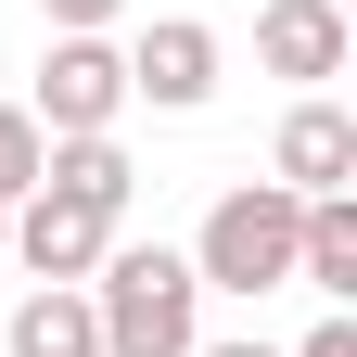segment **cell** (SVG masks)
<instances>
[{"label": "cell", "instance_id": "obj_8", "mask_svg": "<svg viewBox=\"0 0 357 357\" xmlns=\"http://www.w3.org/2000/svg\"><path fill=\"white\" fill-rule=\"evenodd\" d=\"M38 192H77V204L128 217V192H141V166H128V153H115V128H102V141H52V153H38Z\"/></svg>", "mask_w": 357, "mask_h": 357}, {"label": "cell", "instance_id": "obj_15", "mask_svg": "<svg viewBox=\"0 0 357 357\" xmlns=\"http://www.w3.org/2000/svg\"><path fill=\"white\" fill-rule=\"evenodd\" d=\"M0 243H13V204H0Z\"/></svg>", "mask_w": 357, "mask_h": 357}, {"label": "cell", "instance_id": "obj_3", "mask_svg": "<svg viewBox=\"0 0 357 357\" xmlns=\"http://www.w3.org/2000/svg\"><path fill=\"white\" fill-rule=\"evenodd\" d=\"M38 141H102L128 115V52L115 38H52V64H38Z\"/></svg>", "mask_w": 357, "mask_h": 357}, {"label": "cell", "instance_id": "obj_1", "mask_svg": "<svg viewBox=\"0 0 357 357\" xmlns=\"http://www.w3.org/2000/svg\"><path fill=\"white\" fill-rule=\"evenodd\" d=\"M89 319H102V357H192L204 344V281L192 255L166 243H102V268H89Z\"/></svg>", "mask_w": 357, "mask_h": 357}, {"label": "cell", "instance_id": "obj_4", "mask_svg": "<svg viewBox=\"0 0 357 357\" xmlns=\"http://www.w3.org/2000/svg\"><path fill=\"white\" fill-rule=\"evenodd\" d=\"M128 102H153V115L217 102V26H192V13L141 26V38H128Z\"/></svg>", "mask_w": 357, "mask_h": 357}, {"label": "cell", "instance_id": "obj_5", "mask_svg": "<svg viewBox=\"0 0 357 357\" xmlns=\"http://www.w3.org/2000/svg\"><path fill=\"white\" fill-rule=\"evenodd\" d=\"M102 243H115V217H102V204H77V192H26L0 255H26L38 281H89V268H102Z\"/></svg>", "mask_w": 357, "mask_h": 357}, {"label": "cell", "instance_id": "obj_13", "mask_svg": "<svg viewBox=\"0 0 357 357\" xmlns=\"http://www.w3.org/2000/svg\"><path fill=\"white\" fill-rule=\"evenodd\" d=\"M294 357H357V319H344V306H332V319H319V332H306Z\"/></svg>", "mask_w": 357, "mask_h": 357}, {"label": "cell", "instance_id": "obj_2", "mask_svg": "<svg viewBox=\"0 0 357 357\" xmlns=\"http://www.w3.org/2000/svg\"><path fill=\"white\" fill-rule=\"evenodd\" d=\"M294 243H306V204L281 178H243V192H217L204 243H192V281L204 294H281L294 281Z\"/></svg>", "mask_w": 357, "mask_h": 357}, {"label": "cell", "instance_id": "obj_10", "mask_svg": "<svg viewBox=\"0 0 357 357\" xmlns=\"http://www.w3.org/2000/svg\"><path fill=\"white\" fill-rule=\"evenodd\" d=\"M13 357H102V319H89V294L77 281H38L13 306Z\"/></svg>", "mask_w": 357, "mask_h": 357}, {"label": "cell", "instance_id": "obj_16", "mask_svg": "<svg viewBox=\"0 0 357 357\" xmlns=\"http://www.w3.org/2000/svg\"><path fill=\"white\" fill-rule=\"evenodd\" d=\"M332 13H357V0H332Z\"/></svg>", "mask_w": 357, "mask_h": 357}, {"label": "cell", "instance_id": "obj_9", "mask_svg": "<svg viewBox=\"0 0 357 357\" xmlns=\"http://www.w3.org/2000/svg\"><path fill=\"white\" fill-rule=\"evenodd\" d=\"M294 281L306 294H357V192H319V204H306V243H294Z\"/></svg>", "mask_w": 357, "mask_h": 357}, {"label": "cell", "instance_id": "obj_6", "mask_svg": "<svg viewBox=\"0 0 357 357\" xmlns=\"http://www.w3.org/2000/svg\"><path fill=\"white\" fill-rule=\"evenodd\" d=\"M268 166H281V192H294V204H319V192H344V178H357V115L306 89V102L281 115V141H268Z\"/></svg>", "mask_w": 357, "mask_h": 357}, {"label": "cell", "instance_id": "obj_12", "mask_svg": "<svg viewBox=\"0 0 357 357\" xmlns=\"http://www.w3.org/2000/svg\"><path fill=\"white\" fill-rule=\"evenodd\" d=\"M38 13H52L64 38H102V26H115V0H38Z\"/></svg>", "mask_w": 357, "mask_h": 357}, {"label": "cell", "instance_id": "obj_11", "mask_svg": "<svg viewBox=\"0 0 357 357\" xmlns=\"http://www.w3.org/2000/svg\"><path fill=\"white\" fill-rule=\"evenodd\" d=\"M38 153H52V141H38V115L0 102V204H26V192H38Z\"/></svg>", "mask_w": 357, "mask_h": 357}, {"label": "cell", "instance_id": "obj_7", "mask_svg": "<svg viewBox=\"0 0 357 357\" xmlns=\"http://www.w3.org/2000/svg\"><path fill=\"white\" fill-rule=\"evenodd\" d=\"M344 52H357V13H332V0H268L255 13V64L268 77H344Z\"/></svg>", "mask_w": 357, "mask_h": 357}, {"label": "cell", "instance_id": "obj_14", "mask_svg": "<svg viewBox=\"0 0 357 357\" xmlns=\"http://www.w3.org/2000/svg\"><path fill=\"white\" fill-rule=\"evenodd\" d=\"M192 357H281V344H192Z\"/></svg>", "mask_w": 357, "mask_h": 357}]
</instances>
